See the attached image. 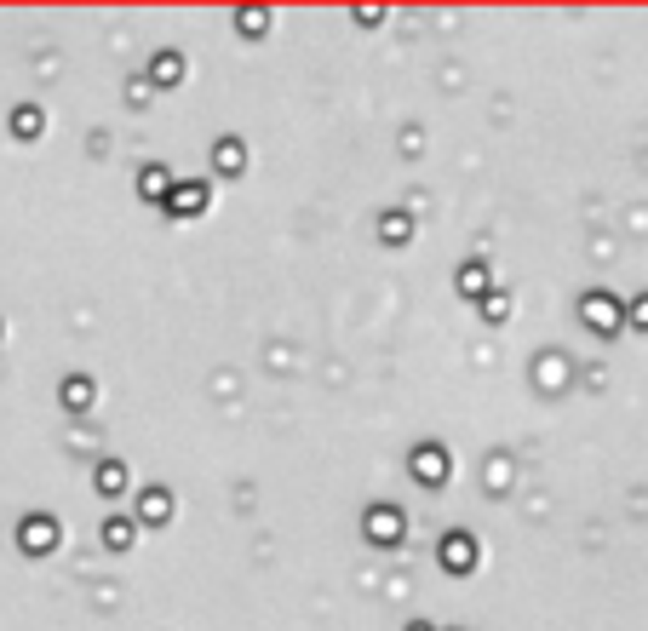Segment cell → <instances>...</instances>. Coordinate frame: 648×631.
I'll use <instances>...</instances> for the list:
<instances>
[{"label": "cell", "instance_id": "obj_1", "mask_svg": "<svg viewBox=\"0 0 648 631\" xmlns=\"http://www.w3.org/2000/svg\"><path fill=\"white\" fill-rule=\"evenodd\" d=\"M448 563H453V568H459V563H470V539H459V534L448 539Z\"/></svg>", "mask_w": 648, "mask_h": 631}]
</instances>
